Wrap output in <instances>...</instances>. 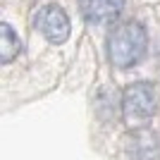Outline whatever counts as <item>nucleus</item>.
Wrapping results in <instances>:
<instances>
[{
	"mask_svg": "<svg viewBox=\"0 0 160 160\" xmlns=\"http://www.w3.org/2000/svg\"><path fill=\"white\" fill-rule=\"evenodd\" d=\"M17 53H19V38L14 36V31L7 24H0V58H2V62L7 65Z\"/></svg>",
	"mask_w": 160,
	"mask_h": 160,
	"instance_id": "6",
	"label": "nucleus"
},
{
	"mask_svg": "<svg viewBox=\"0 0 160 160\" xmlns=\"http://www.w3.org/2000/svg\"><path fill=\"white\" fill-rule=\"evenodd\" d=\"M36 27L41 29V33L46 36L50 43H65L69 38V31H72V24H69V17L65 14V10L58 5H48L43 7L36 17Z\"/></svg>",
	"mask_w": 160,
	"mask_h": 160,
	"instance_id": "3",
	"label": "nucleus"
},
{
	"mask_svg": "<svg viewBox=\"0 0 160 160\" xmlns=\"http://www.w3.org/2000/svg\"><path fill=\"white\" fill-rule=\"evenodd\" d=\"M81 14L91 24H105L115 19L124 7V0H79Z\"/></svg>",
	"mask_w": 160,
	"mask_h": 160,
	"instance_id": "4",
	"label": "nucleus"
},
{
	"mask_svg": "<svg viewBox=\"0 0 160 160\" xmlns=\"http://www.w3.org/2000/svg\"><path fill=\"white\" fill-rule=\"evenodd\" d=\"M148 36L143 31L139 22H127L112 29V33L108 36V53H110V62L117 69H127L134 67L146 53Z\"/></svg>",
	"mask_w": 160,
	"mask_h": 160,
	"instance_id": "1",
	"label": "nucleus"
},
{
	"mask_svg": "<svg viewBox=\"0 0 160 160\" xmlns=\"http://www.w3.org/2000/svg\"><path fill=\"white\" fill-rule=\"evenodd\" d=\"M136 160H160V139L153 132H139L134 136Z\"/></svg>",
	"mask_w": 160,
	"mask_h": 160,
	"instance_id": "5",
	"label": "nucleus"
},
{
	"mask_svg": "<svg viewBox=\"0 0 160 160\" xmlns=\"http://www.w3.org/2000/svg\"><path fill=\"white\" fill-rule=\"evenodd\" d=\"M155 108H158V93L148 81H136L124 91L122 98V112L129 124H139L153 117Z\"/></svg>",
	"mask_w": 160,
	"mask_h": 160,
	"instance_id": "2",
	"label": "nucleus"
}]
</instances>
